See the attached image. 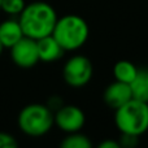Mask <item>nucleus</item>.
Instances as JSON below:
<instances>
[{
    "label": "nucleus",
    "instance_id": "f257e3e1",
    "mask_svg": "<svg viewBox=\"0 0 148 148\" xmlns=\"http://www.w3.org/2000/svg\"><path fill=\"white\" fill-rule=\"evenodd\" d=\"M57 13L52 5L44 1H34L26 4L18 22L23 31V35L34 40L52 35V31L57 22Z\"/></svg>",
    "mask_w": 148,
    "mask_h": 148
},
{
    "label": "nucleus",
    "instance_id": "f03ea898",
    "mask_svg": "<svg viewBox=\"0 0 148 148\" xmlns=\"http://www.w3.org/2000/svg\"><path fill=\"white\" fill-rule=\"evenodd\" d=\"M90 35L88 23L77 14H66L57 18L52 36L59 42L65 52L79 49L87 42Z\"/></svg>",
    "mask_w": 148,
    "mask_h": 148
},
{
    "label": "nucleus",
    "instance_id": "7ed1b4c3",
    "mask_svg": "<svg viewBox=\"0 0 148 148\" xmlns=\"http://www.w3.org/2000/svg\"><path fill=\"white\" fill-rule=\"evenodd\" d=\"M114 123L121 134L143 135L148 131V103L131 99L116 109Z\"/></svg>",
    "mask_w": 148,
    "mask_h": 148
},
{
    "label": "nucleus",
    "instance_id": "20e7f679",
    "mask_svg": "<svg viewBox=\"0 0 148 148\" xmlns=\"http://www.w3.org/2000/svg\"><path fill=\"white\" fill-rule=\"evenodd\" d=\"M18 127L29 136H43L55 125L53 112L46 104H29L18 114Z\"/></svg>",
    "mask_w": 148,
    "mask_h": 148
},
{
    "label": "nucleus",
    "instance_id": "39448f33",
    "mask_svg": "<svg viewBox=\"0 0 148 148\" xmlns=\"http://www.w3.org/2000/svg\"><path fill=\"white\" fill-rule=\"evenodd\" d=\"M94 68L90 59L83 55H75L70 57L64 65L62 69V77L64 81L70 87L79 88L83 87L91 81Z\"/></svg>",
    "mask_w": 148,
    "mask_h": 148
},
{
    "label": "nucleus",
    "instance_id": "423d86ee",
    "mask_svg": "<svg viewBox=\"0 0 148 148\" xmlns=\"http://www.w3.org/2000/svg\"><path fill=\"white\" fill-rule=\"evenodd\" d=\"M56 126L66 134L78 133L86 123L84 112L77 105L64 104L59 110L53 113Z\"/></svg>",
    "mask_w": 148,
    "mask_h": 148
},
{
    "label": "nucleus",
    "instance_id": "0eeeda50",
    "mask_svg": "<svg viewBox=\"0 0 148 148\" xmlns=\"http://www.w3.org/2000/svg\"><path fill=\"white\" fill-rule=\"evenodd\" d=\"M10 57L12 61L22 69H30L35 66L39 62L38 46L36 40L27 36H23L22 39L17 42L13 47H10Z\"/></svg>",
    "mask_w": 148,
    "mask_h": 148
},
{
    "label": "nucleus",
    "instance_id": "6e6552de",
    "mask_svg": "<svg viewBox=\"0 0 148 148\" xmlns=\"http://www.w3.org/2000/svg\"><path fill=\"white\" fill-rule=\"evenodd\" d=\"M103 99H104L105 104L108 107L113 108L116 110L117 108L122 107L123 104H126L127 101H130L133 99L130 84L123 83V82L120 81H114L104 90Z\"/></svg>",
    "mask_w": 148,
    "mask_h": 148
},
{
    "label": "nucleus",
    "instance_id": "1a4fd4ad",
    "mask_svg": "<svg viewBox=\"0 0 148 148\" xmlns=\"http://www.w3.org/2000/svg\"><path fill=\"white\" fill-rule=\"evenodd\" d=\"M36 46H38L39 61H43V62L57 61V60L61 59L65 52L62 49V47L59 44V42L52 35L44 36V38L36 40Z\"/></svg>",
    "mask_w": 148,
    "mask_h": 148
},
{
    "label": "nucleus",
    "instance_id": "9d476101",
    "mask_svg": "<svg viewBox=\"0 0 148 148\" xmlns=\"http://www.w3.org/2000/svg\"><path fill=\"white\" fill-rule=\"evenodd\" d=\"M23 31L18 20L9 18L0 23V43L4 48H10L23 38Z\"/></svg>",
    "mask_w": 148,
    "mask_h": 148
},
{
    "label": "nucleus",
    "instance_id": "9b49d317",
    "mask_svg": "<svg viewBox=\"0 0 148 148\" xmlns=\"http://www.w3.org/2000/svg\"><path fill=\"white\" fill-rule=\"evenodd\" d=\"M139 73V68L134 65L131 61L127 60H121L116 62L113 66V77L116 81L123 82V83L130 84L135 79V77Z\"/></svg>",
    "mask_w": 148,
    "mask_h": 148
},
{
    "label": "nucleus",
    "instance_id": "f8f14e48",
    "mask_svg": "<svg viewBox=\"0 0 148 148\" xmlns=\"http://www.w3.org/2000/svg\"><path fill=\"white\" fill-rule=\"evenodd\" d=\"M133 99L140 100V101L148 103V79H147V70L139 69L138 75L135 77L130 83Z\"/></svg>",
    "mask_w": 148,
    "mask_h": 148
},
{
    "label": "nucleus",
    "instance_id": "ddd939ff",
    "mask_svg": "<svg viewBox=\"0 0 148 148\" xmlns=\"http://www.w3.org/2000/svg\"><path fill=\"white\" fill-rule=\"evenodd\" d=\"M60 148H94V146L88 136L78 131L68 134L60 143Z\"/></svg>",
    "mask_w": 148,
    "mask_h": 148
},
{
    "label": "nucleus",
    "instance_id": "4468645a",
    "mask_svg": "<svg viewBox=\"0 0 148 148\" xmlns=\"http://www.w3.org/2000/svg\"><path fill=\"white\" fill-rule=\"evenodd\" d=\"M25 7V0H1L0 4V9L9 16H20Z\"/></svg>",
    "mask_w": 148,
    "mask_h": 148
},
{
    "label": "nucleus",
    "instance_id": "2eb2a0df",
    "mask_svg": "<svg viewBox=\"0 0 148 148\" xmlns=\"http://www.w3.org/2000/svg\"><path fill=\"white\" fill-rule=\"evenodd\" d=\"M0 148H18V142L12 134L0 131Z\"/></svg>",
    "mask_w": 148,
    "mask_h": 148
},
{
    "label": "nucleus",
    "instance_id": "dca6fc26",
    "mask_svg": "<svg viewBox=\"0 0 148 148\" xmlns=\"http://www.w3.org/2000/svg\"><path fill=\"white\" fill-rule=\"evenodd\" d=\"M118 142L122 148H136L139 143V136L131 134H121V139Z\"/></svg>",
    "mask_w": 148,
    "mask_h": 148
},
{
    "label": "nucleus",
    "instance_id": "f3484780",
    "mask_svg": "<svg viewBox=\"0 0 148 148\" xmlns=\"http://www.w3.org/2000/svg\"><path fill=\"white\" fill-rule=\"evenodd\" d=\"M47 107L49 108V109L52 110V112H56V110H59L60 108L64 105V101H62V99L60 96H57V95H55V96H51L49 97V100L47 101Z\"/></svg>",
    "mask_w": 148,
    "mask_h": 148
},
{
    "label": "nucleus",
    "instance_id": "a211bd4d",
    "mask_svg": "<svg viewBox=\"0 0 148 148\" xmlns=\"http://www.w3.org/2000/svg\"><path fill=\"white\" fill-rule=\"evenodd\" d=\"M96 148H122L118 140L114 139H105V140L100 142Z\"/></svg>",
    "mask_w": 148,
    "mask_h": 148
},
{
    "label": "nucleus",
    "instance_id": "6ab92c4d",
    "mask_svg": "<svg viewBox=\"0 0 148 148\" xmlns=\"http://www.w3.org/2000/svg\"><path fill=\"white\" fill-rule=\"evenodd\" d=\"M3 49H4V47L1 46V43H0V55H1V52H3Z\"/></svg>",
    "mask_w": 148,
    "mask_h": 148
},
{
    "label": "nucleus",
    "instance_id": "aec40b11",
    "mask_svg": "<svg viewBox=\"0 0 148 148\" xmlns=\"http://www.w3.org/2000/svg\"><path fill=\"white\" fill-rule=\"evenodd\" d=\"M147 79H148V70H147Z\"/></svg>",
    "mask_w": 148,
    "mask_h": 148
},
{
    "label": "nucleus",
    "instance_id": "412c9836",
    "mask_svg": "<svg viewBox=\"0 0 148 148\" xmlns=\"http://www.w3.org/2000/svg\"><path fill=\"white\" fill-rule=\"evenodd\" d=\"M0 4H1V0H0Z\"/></svg>",
    "mask_w": 148,
    "mask_h": 148
}]
</instances>
